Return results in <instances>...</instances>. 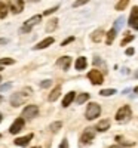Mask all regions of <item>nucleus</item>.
<instances>
[{
	"label": "nucleus",
	"mask_w": 138,
	"mask_h": 148,
	"mask_svg": "<svg viewBox=\"0 0 138 148\" xmlns=\"http://www.w3.org/2000/svg\"><path fill=\"white\" fill-rule=\"evenodd\" d=\"M95 67H104L106 68V64L103 62V59L99 58V56H94V62H92Z\"/></svg>",
	"instance_id": "29"
},
{
	"label": "nucleus",
	"mask_w": 138,
	"mask_h": 148,
	"mask_svg": "<svg viewBox=\"0 0 138 148\" xmlns=\"http://www.w3.org/2000/svg\"><path fill=\"white\" fill-rule=\"evenodd\" d=\"M22 127H24V119L22 117H18L14 123H12V126L9 127V132L12 135H15V133H19L22 130Z\"/></svg>",
	"instance_id": "10"
},
{
	"label": "nucleus",
	"mask_w": 138,
	"mask_h": 148,
	"mask_svg": "<svg viewBox=\"0 0 138 148\" xmlns=\"http://www.w3.org/2000/svg\"><path fill=\"white\" fill-rule=\"evenodd\" d=\"M9 9L12 14H21L22 9H24V2L22 0H10L9 2Z\"/></svg>",
	"instance_id": "9"
},
{
	"label": "nucleus",
	"mask_w": 138,
	"mask_h": 148,
	"mask_svg": "<svg viewBox=\"0 0 138 148\" xmlns=\"http://www.w3.org/2000/svg\"><path fill=\"white\" fill-rule=\"evenodd\" d=\"M95 132H97L95 127H86L83 130V133H82V136H80L79 144L80 145H89L94 141V138H95Z\"/></svg>",
	"instance_id": "4"
},
{
	"label": "nucleus",
	"mask_w": 138,
	"mask_h": 148,
	"mask_svg": "<svg viewBox=\"0 0 138 148\" xmlns=\"http://www.w3.org/2000/svg\"><path fill=\"white\" fill-rule=\"evenodd\" d=\"M0 82H2V76H0Z\"/></svg>",
	"instance_id": "47"
},
{
	"label": "nucleus",
	"mask_w": 138,
	"mask_h": 148,
	"mask_svg": "<svg viewBox=\"0 0 138 148\" xmlns=\"http://www.w3.org/2000/svg\"><path fill=\"white\" fill-rule=\"evenodd\" d=\"M59 95H61V86H57V88L49 93V96H48V99H49V102H55L58 98H59Z\"/></svg>",
	"instance_id": "18"
},
{
	"label": "nucleus",
	"mask_w": 138,
	"mask_h": 148,
	"mask_svg": "<svg viewBox=\"0 0 138 148\" xmlns=\"http://www.w3.org/2000/svg\"><path fill=\"white\" fill-rule=\"evenodd\" d=\"M134 39H135V37L134 36H131V34H128L126 37H125V39L122 40V43H120V46H126L128 43H131V42H134Z\"/></svg>",
	"instance_id": "30"
},
{
	"label": "nucleus",
	"mask_w": 138,
	"mask_h": 148,
	"mask_svg": "<svg viewBox=\"0 0 138 148\" xmlns=\"http://www.w3.org/2000/svg\"><path fill=\"white\" fill-rule=\"evenodd\" d=\"M54 42H55V39H54V37H46L45 40H42L40 43H37V45L34 46V51H40V49L49 47V46H51Z\"/></svg>",
	"instance_id": "12"
},
{
	"label": "nucleus",
	"mask_w": 138,
	"mask_h": 148,
	"mask_svg": "<svg viewBox=\"0 0 138 148\" xmlns=\"http://www.w3.org/2000/svg\"><path fill=\"white\" fill-rule=\"evenodd\" d=\"M42 21V15H34V16H31L30 19H27L26 22H24V25L21 27V33H28L30 30H31V27H34V25H37Z\"/></svg>",
	"instance_id": "7"
},
{
	"label": "nucleus",
	"mask_w": 138,
	"mask_h": 148,
	"mask_svg": "<svg viewBox=\"0 0 138 148\" xmlns=\"http://www.w3.org/2000/svg\"><path fill=\"white\" fill-rule=\"evenodd\" d=\"M57 27H58V19H57V18H52L51 21L46 24V31H48V33H51V31L57 30Z\"/></svg>",
	"instance_id": "19"
},
{
	"label": "nucleus",
	"mask_w": 138,
	"mask_h": 148,
	"mask_svg": "<svg viewBox=\"0 0 138 148\" xmlns=\"http://www.w3.org/2000/svg\"><path fill=\"white\" fill-rule=\"evenodd\" d=\"M134 93H135V95H138V86H137V88L134 89Z\"/></svg>",
	"instance_id": "40"
},
{
	"label": "nucleus",
	"mask_w": 138,
	"mask_h": 148,
	"mask_svg": "<svg viewBox=\"0 0 138 148\" xmlns=\"http://www.w3.org/2000/svg\"><path fill=\"white\" fill-rule=\"evenodd\" d=\"M103 37H104V30H103V28H98V30H95V31L91 34V39H92V42H95V43L101 42Z\"/></svg>",
	"instance_id": "17"
},
{
	"label": "nucleus",
	"mask_w": 138,
	"mask_h": 148,
	"mask_svg": "<svg viewBox=\"0 0 138 148\" xmlns=\"http://www.w3.org/2000/svg\"><path fill=\"white\" fill-rule=\"evenodd\" d=\"M6 16H8V6L3 2H0V19H5Z\"/></svg>",
	"instance_id": "23"
},
{
	"label": "nucleus",
	"mask_w": 138,
	"mask_h": 148,
	"mask_svg": "<svg viewBox=\"0 0 138 148\" xmlns=\"http://www.w3.org/2000/svg\"><path fill=\"white\" fill-rule=\"evenodd\" d=\"M88 99H89V93H86V92H85V93H80V95H79L74 101H76L79 105H82V104H85Z\"/></svg>",
	"instance_id": "21"
},
{
	"label": "nucleus",
	"mask_w": 138,
	"mask_h": 148,
	"mask_svg": "<svg viewBox=\"0 0 138 148\" xmlns=\"http://www.w3.org/2000/svg\"><path fill=\"white\" fill-rule=\"evenodd\" d=\"M132 117V111H131V107L129 105H123L117 110V113H116V120L119 123H126L129 121Z\"/></svg>",
	"instance_id": "3"
},
{
	"label": "nucleus",
	"mask_w": 138,
	"mask_h": 148,
	"mask_svg": "<svg viewBox=\"0 0 138 148\" xmlns=\"http://www.w3.org/2000/svg\"><path fill=\"white\" fill-rule=\"evenodd\" d=\"M115 93H116V89H103V90H99V95L101 96H111Z\"/></svg>",
	"instance_id": "27"
},
{
	"label": "nucleus",
	"mask_w": 138,
	"mask_h": 148,
	"mask_svg": "<svg viewBox=\"0 0 138 148\" xmlns=\"http://www.w3.org/2000/svg\"><path fill=\"white\" fill-rule=\"evenodd\" d=\"M0 102H2V96H0Z\"/></svg>",
	"instance_id": "46"
},
{
	"label": "nucleus",
	"mask_w": 138,
	"mask_h": 148,
	"mask_svg": "<svg viewBox=\"0 0 138 148\" xmlns=\"http://www.w3.org/2000/svg\"><path fill=\"white\" fill-rule=\"evenodd\" d=\"M59 148H68V141H67V138H64L61 141V144H59Z\"/></svg>",
	"instance_id": "37"
},
{
	"label": "nucleus",
	"mask_w": 138,
	"mask_h": 148,
	"mask_svg": "<svg viewBox=\"0 0 138 148\" xmlns=\"http://www.w3.org/2000/svg\"><path fill=\"white\" fill-rule=\"evenodd\" d=\"M116 36H117V31H116L115 28H111V30L107 33V40H106V43H107V45H111L113 42H115Z\"/></svg>",
	"instance_id": "20"
},
{
	"label": "nucleus",
	"mask_w": 138,
	"mask_h": 148,
	"mask_svg": "<svg viewBox=\"0 0 138 148\" xmlns=\"http://www.w3.org/2000/svg\"><path fill=\"white\" fill-rule=\"evenodd\" d=\"M125 53H126V56H132L135 53V49L134 47H128L126 51H125Z\"/></svg>",
	"instance_id": "36"
},
{
	"label": "nucleus",
	"mask_w": 138,
	"mask_h": 148,
	"mask_svg": "<svg viewBox=\"0 0 138 148\" xmlns=\"http://www.w3.org/2000/svg\"><path fill=\"white\" fill-rule=\"evenodd\" d=\"M37 114H39V107L37 105H28L22 110V113H21V117L24 120H33Z\"/></svg>",
	"instance_id": "6"
},
{
	"label": "nucleus",
	"mask_w": 138,
	"mask_h": 148,
	"mask_svg": "<svg viewBox=\"0 0 138 148\" xmlns=\"http://www.w3.org/2000/svg\"><path fill=\"white\" fill-rule=\"evenodd\" d=\"M134 77H135V79H138V70L135 71V76H134Z\"/></svg>",
	"instance_id": "41"
},
{
	"label": "nucleus",
	"mask_w": 138,
	"mask_h": 148,
	"mask_svg": "<svg viewBox=\"0 0 138 148\" xmlns=\"http://www.w3.org/2000/svg\"><path fill=\"white\" fill-rule=\"evenodd\" d=\"M2 70H3V67H2V65H0V71H2Z\"/></svg>",
	"instance_id": "44"
},
{
	"label": "nucleus",
	"mask_w": 138,
	"mask_h": 148,
	"mask_svg": "<svg viewBox=\"0 0 138 148\" xmlns=\"http://www.w3.org/2000/svg\"><path fill=\"white\" fill-rule=\"evenodd\" d=\"M123 22H125V18H123V16H119V18L115 21V25H113V28H115L116 31H119V30L123 27Z\"/></svg>",
	"instance_id": "24"
},
{
	"label": "nucleus",
	"mask_w": 138,
	"mask_h": 148,
	"mask_svg": "<svg viewBox=\"0 0 138 148\" xmlns=\"http://www.w3.org/2000/svg\"><path fill=\"white\" fill-rule=\"evenodd\" d=\"M99 114H101V107H99V104L97 102H89L86 107V111H85V117L88 120H95L99 117Z\"/></svg>",
	"instance_id": "2"
},
{
	"label": "nucleus",
	"mask_w": 138,
	"mask_h": 148,
	"mask_svg": "<svg viewBox=\"0 0 138 148\" xmlns=\"http://www.w3.org/2000/svg\"><path fill=\"white\" fill-rule=\"evenodd\" d=\"M58 8H59V6L57 5V6H54V8H51V9L45 10V12H43V15H51V14H54V12H57V10H58Z\"/></svg>",
	"instance_id": "32"
},
{
	"label": "nucleus",
	"mask_w": 138,
	"mask_h": 148,
	"mask_svg": "<svg viewBox=\"0 0 138 148\" xmlns=\"http://www.w3.org/2000/svg\"><path fill=\"white\" fill-rule=\"evenodd\" d=\"M12 88V83H5V84H2L0 86V92H5V90H9Z\"/></svg>",
	"instance_id": "34"
},
{
	"label": "nucleus",
	"mask_w": 138,
	"mask_h": 148,
	"mask_svg": "<svg viewBox=\"0 0 138 148\" xmlns=\"http://www.w3.org/2000/svg\"><path fill=\"white\" fill-rule=\"evenodd\" d=\"M71 58L70 56H61V58H58V61H57V64H58V67L62 70V71H67V70H70V65H71Z\"/></svg>",
	"instance_id": "11"
},
{
	"label": "nucleus",
	"mask_w": 138,
	"mask_h": 148,
	"mask_svg": "<svg viewBox=\"0 0 138 148\" xmlns=\"http://www.w3.org/2000/svg\"><path fill=\"white\" fill-rule=\"evenodd\" d=\"M61 126H62V121H54V123H51V126H49V130L52 133H57L61 129Z\"/></svg>",
	"instance_id": "22"
},
{
	"label": "nucleus",
	"mask_w": 138,
	"mask_h": 148,
	"mask_svg": "<svg viewBox=\"0 0 138 148\" xmlns=\"http://www.w3.org/2000/svg\"><path fill=\"white\" fill-rule=\"evenodd\" d=\"M107 129H110V120L108 119H104L101 121H98L97 126H95V130H98V132H106Z\"/></svg>",
	"instance_id": "14"
},
{
	"label": "nucleus",
	"mask_w": 138,
	"mask_h": 148,
	"mask_svg": "<svg viewBox=\"0 0 138 148\" xmlns=\"http://www.w3.org/2000/svg\"><path fill=\"white\" fill-rule=\"evenodd\" d=\"M108 148H123L122 145H119V144H116V145H110Z\"/></svg>",
	"instance_id": "39"
},
{
	"label": "nucleus",
	"mask_w": 138,
	"mask_h": 148,
	"mask_svg": "<svg viewBox=\"0 0 138 148\" xmlns=\"http://www.w3.org/2000/svg\"><path fill=\"white\" fill-rule=\"evenodd\" d=\"M74 99H76V92H68L66 96H64V99H62V107H64V108H67Z\"/></svg>",
	"instance_id": "15"
},
{
	"label": "nucleus",
	"mask_w": 138,
	"mask_h": 148,
	"mask_svg": "<svg viewBox=\"0 0 138 148\" xmlns=\"http://www.w3.org/2000/svg\"><path fill=\"white\" fill-rule=\"evenodd\" d=\"M86 65H88V61H86L85 56H79V58L76 59V62H74V67H76L77 71H83V70L86 68Z\"/></svg>",
	"instance_id": "16"
},
{
	"label": "nucleus",
	"mask_w": 138,
	"mask_h": 148,
	"mask_svg": "<svg viewBox=\"0 0 138 148\" xmlns=\"http://www.w3.org/2000/svg\"><path fill=\"white\" fill-rule=\"evenodd\" d=\"M8 42H9V40H8V39H5V37H3V39H0V45H6Z\"/></svg>",
	"instance_id": "38"
},
{
	"label": "nucleus",
	"mask_w": 138,
	"mask_h": 148,
	"mask_svg": "<svg viewBox=\"0 0 138 148\" xmlns=\"http://www.w3.org/2000/svg\"><path fill=\"white\" fill-rule=\"evenodd\" d=\"M30 2H34V3H37V2H40V0H30Z\"/></svg>",
	"instance_id": "42"
},
{
	"label": "nucleus",
	"mask_w": 138,
	"mask_h": 148,
	"mask_svg": "<svg viewBox=\"0 0 138 148\" xmlns=\"http://www.w3.org/2000/svg\"><path fill=\"white\" fill-rule=\"evenodd\" d=\"M128 24H129V27H132L134 30H138V6L132 8L129 19H128Z\"/></svg>",
	"instance_id": "8"
},
{
	"label": "nucleus",
	"mask_w": 138,
	"mask_h": 148,
	"mask_svg": "<svg viewBox=\"0 0 138 148\" xmlns=\"http://www.w3.org/2000/svg\"><path fill=\"white\" fill-rule=\"evenodd\" d=\"M88 79H89V82L92 83V84H103V82H104V74L99 71V70H97V68H94V70H91L89 73H88Z\"/></svg>",
	"instance_id": "5"
},
{
	"label": "nucleus",
	"mask_w": 138,
	"mask_h": 148,
	"mask_svg": "<svg viewBox=\"0 0 138 148\" xmlns=\"http://www.w3.org/2000/svg\"><path fill=\"white\" fill-rule=\"evenodd\" d=\"M33 136L34 135L33 133H28L27 136H22V138H17L15 141H14V144L15 145H18V147H26V145H28V142L33 139Z\"/></svg>",
	"instance_id": "13"
},
{
	"label": "nucleus",
	"mask_w": 138,
	"mask_h": 148,
	"mask_svg": "<svg viewBox=\"0 0 138 148\" xmlns=\"http://www.w3.org/2000/svg\"><path fill=\"white\" fill-rule=\"evenodd\" d=\"M128 3H129V0H119V3L115 8H116V10H123L125 8L128 6Z\"/></svg>",
	"instance_id": "26"
},
{
	"label": "nucleus",
	"mask_w": 138,
	"mask_h": 148,
	"mask_svg": "<svg viewBox=\"0 0 138 148\" xmlns=\"http://www.w3.org/2000/svg\"><path fill=\"white\" fill-rule=\"evenodd\" d=\"M71 42H74V37H73V36H70L68 39H66L64 42L61 43V46H67V45H68V43H71Z\"/></svg>",
	"instance_id": "35"
},
{
	"label": "nucleus",
	"mask_w": 138,
	"mask_h": 148,
	"mask_svg": "<svg viewBox=\"0 0 138 148\" xmlns=\"http://www.w3.org/2000/svg\"><path fill=\"white\" fill-rule=\"evenodd\" d=\"M31 93H33L31 88H24L22 90L15 92L14 95H12V96L9 98V102H10L12 107H21L22 104L27 102V99L31 96Z\"/></svg>",
	"instance_id": "1"
},
{
	"label": "nucleus",
	"mask_w": 138,
	"mask_h": 148,
	"mask_svg": "<svg viewBox=\"0 0 138 148\" xmlns=\"http://www.w3.org/2000/svg\"><path fill=\"white\" fill-rule=\"evenodd\" d=\"M116 141H117V142H120L119 145H123V147H132V145H134V142H128V141H125V139H123V136H116Z\"/></svg>",
	"instance_id": "28"
},
{
	"label": "nucleus",
	"mask_w": 138,
	"mask_h": 148,
	"mask_svg": "<svg viewBox=\"0 0 138 148\" xmlns=\"http://www.w3.org/2000/svg\"><path fill=\"white\" fill-rule=\"evenodd\" d=\"M51 84H52V80H43V82L40 83V88H42V89H48Z\"/></svg>",
	"instance_id": "31"
},
{
	"label": "nucleus",
	"mask_w": 138,
	"mask_h": 148,
	"mask_svg": "<svg viewBox=\"0 0 138 148\" xmlns=\"http://www.w3.org/2000/svg\"><path fill=\"white\" fill-rule=\"evenodd\" d=\"M2 119H3V116H2V114H0V121H2Z\"/></svg>",
	"instance_id": "43"
},
{
	"label": "nucleus",
	"mask_w": 138,
	"mask_h": 148,
	"mask_svg": "<svg viewBox=\"0 0 138 148\" xmlns=\"http://www.w3.org/2000/svg\"><path fill=\"white\" fill-rule=\"evenodd\" d=\"M89 0H76V2L73 3V8H79V6H82V5H85V3H88Z\"/></svg>",
	"instance_id": "33"
},
{
	"label": "nucleus",
	"mask_w": 138,
	"mask_h": 148,
	"mask_svg": "<svg viewBox=\"0 0 138 148\" xmlns=\"http://www.w3.org/2000/svg\"><path fill=\"white\" fill-rule=\"evenodd\" d=\"M33 148H40V147H33Z\"/></svg>",
	"instance_id": "45"
},
{
	"label": "nucleus",
	"mask_w": 138,
	"mask_h": 148,
	"mask_svg": "<svg viewBox=\"0 0 138 148\" xmlns=\"http://www.w3.org/2000/svg\"><path fill=\"white\" fill-rule=\"evenodd\" d=\"M15 64V59H12V58H2L0 59V65H14Z\"/></svg>",
	"instance_id": "25"
}]
</instances>
